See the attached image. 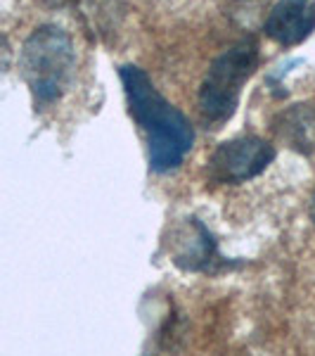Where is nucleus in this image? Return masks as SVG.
I'll use <instances>...</instances> for the list:
<instances>
[{"instance_id": "f257e3e1", "label": "nucleus", "mask_w": 315, "mask_h": 356, "mask_svg": "<svg viewBox=\"0 0 315 356\" xmlns=\"http://www.w3.org/2000/svg\"><path fill=\"white\" fill-rule=\"evenodd\" d=\"M121 83L128 97L130 114L147 138L152 169H176L192 147L194 134L190 122L154 88L150 76L142 69L124 67Z\"/></svg>"}, {"instance_id": "f03ea898", "label": "nucleus", "mask_w": 315, "mask_h": 356, "mask_svg": "<svg viewBox=\"0 0 315 356\" xmlns=\"http://www.w3.org/2000/svg\"><path fill=\"white\" fill-rule=\"evenodd\" d=\"M19 72L36 105H53L67 93L76 72L71 36L55 24L33 29L22 45Z\"/></svg>"}, {"instance_id": "7ed1b4c3", "label": "nucleus", "mask_w": 315, "mask_h": 356, "mask_svg": "<svg viewBox=\"0 0 315 356\" xmlns=\"http://www.w3.org/2000/svg\"><path fill=\"white\" fill-rule=\"evenodd\" d=\"M256 65H259V43L249 36L235 43L209 67L199 88V110L204 119L221 124L232 117L242 86L254 74Z\"/></svg>"}, {"instance_id": "20e7f679", "label": "nucleus", "mask_w": 315, "mask_h": 356, "mask_svg": "<svg viewBox=\"0 0 315 356\" xmlns=\"http://www.w3.org/2000/svg\"><path fill=\"white\" fill-rule=\"evenodd\" d=\"M275 147L259 136H242L221 143L209 159V178L216 183H244L266 171Z\"/></svg>"}, {"instance_id": "39448f33", "label": "nucleus", "mask_w": 315, "mask_h": 356, "mask_svg": "<svg viewBox=\"0 0 315 356\" xmlns=\"http://www.w3.org/2000/svg\"><path fill=\"white\" fill-rule=\"evenodd\" d=\"M315 29V0H278L263 22V31L280 45H299Z\"/></svg>"}, {"instance_id": "423d86ee", "label": "nucleus", "mask_w": 315, "mask_h": 356, "mask_svg": "<svg viewBox=\"0 0 315 356\" xmlns=\"http://www.w3.org/2000/svg\"><path fill=\"white\" fill-rule=\"evenodd\" d=\"M171 254L178 266L199 271L214 257V240L197 219H185L171 233Z\"/></svg>"}, {"instance_id": "0eeeda50", "label": "nucleus", "mask_w": 315, "mask_h": 356, "mask_svg": "<svg viewBox=\"0 0 315 356\" xmlns=\"http://www.w3.org/2000/svg\"><path fill=\"white\" fill-rule=\"evenodd\" d=\"M278 134L282 140L289 143V147L299 152L315 150V112L306 105H296L289 112L280 117Z\"/></svg>"}, {"instance_id": "6e6552de", "label": "nucleus", "mask_w": 315, "mask_h": 356, "mask_svg": "<svg viewBox=\"0 0 315 356\" xmlns=\"http://www.w3.org/2000/svg\"><path fill=\"white\" fill-rule=\"evenodd\" d=\"M311 219L315 223V197H313V204H311Z\"/></svg>"}]
</instances>
